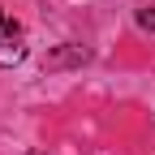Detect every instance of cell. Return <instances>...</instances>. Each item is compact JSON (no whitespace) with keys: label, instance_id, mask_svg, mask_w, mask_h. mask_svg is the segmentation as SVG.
Returning a JSON list of instances; mask_svg holds the SVG:
<instances>
[{"label":"cell","instance_id":"cell-1","mask_svg":"<svg viewBox=\"0 0 155 155\" xmlns=\"http://www.w3.org/2000/svg\"><path fill=\"white\" fill-rule=\"evenodd\" d=\"M91 52L82 43H61L56 52H48V69H69V65H86Z\"/></svg>","mask_w":155,"mask_h":155},{"label":"cell","instance_id":"cell-5","mask_svg":"<svg viewBox=\"0 0 155 155\" xmlns=\"http://www.w3.org/2000/svg\"><path fill=\"white\" fill-rule=\"evenodd\" d=\"M30 155H43V151H30Z\"/></svg>","mask_w":155,"mask_h":155},{"label":"cell","instance_id":"cell-3","mask_svg":"<svg viewBox=\"0 0 155 155\" xmlns=\"http://www.w3.org/2000/svg\"><path fill=\"white\" fill-rule=\"evenodd\" d=\"M134 22H138V30H151L155 35V5H142L138 13H134Z\"/></svg>","mask_w":155,"mask_h":155},{"label":"cell","instance_id":"cell-2","mask_svg":"<svg viewBox=\"0 0 155 155\" xmlns=\"http://www.w3.org/2000/svg\"><path fill=\"white\" fill-rule=\"evenodd\" d=\"M26 56V43H22V35H13V39H5L0 43V65H17Z\"/></svg>","mask_w":155,"mask_h":155},{"label":"cell","instance_id":"cell-4","mask_svg":"<svg viewBox=\"0 0 155 155\" xmlns=\"http://www.w3.org/2000/svg\"><path fill=\"white\" fill-rule=\"evenodd\" d=\"M13 35H22V26H17L5 9H0V43H5V39H13Z\"/></svg>","mask_w":155,"mask_h":155}]
</instances>
